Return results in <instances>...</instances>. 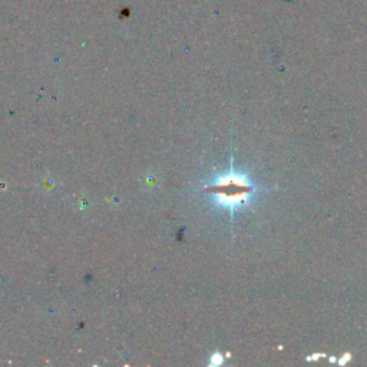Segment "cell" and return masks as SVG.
I'll use <instances>...</instances> for the list:
<instances>
[{
    "mask_svg": "<svg viewBox=\"0 0 367 367\" xmlns=\"http://www.w3.org/2000/svg\"><path fill=\"white\" fill-rule=\"evenodd\" d=\"M254 193V186L247 175L239 174L236 171L228 172L219 176L212 186L211 194L217 204L234 211L237 207L248 203Z\"/></svg>",
    "mask_w": 367,
    "mask_h": 367,
    "instance_id": "cell-1",
    "label": "cell"
},
{
    "mask_svg": "<svg viewBox=\"0 0 367 367\" xmlns=\"http://www.w3.org/2000/svg\"><path fill=\"white\" fill-rule=\"evenodd\" d=\"M350 359H351V356L347 353V354H344V356H343V357L339 360V364H340V366H343V364H346V363H347Z\"/></svg>",
    "mask_w": 367,
    "mask_h": 367,
    "instance_id": "cell-2",
    "label": "cell"
},
{
    "mask_svg": "<svg viewBox=\"0 0 367 367\" xmlns=\"http://www.w3.org/2000/svg\"><path fill=\"white\" fill-rule=\"evenodd\" d=\"M320 356H321V354H313V357H307V360H308V361H311V360H317Z\"/></svg>",
    "mask_w": 367,
    "mask_h": 367,
    "instance_id": "cell-3",
    "label": "cell"
}]
</instances>
